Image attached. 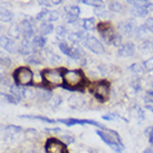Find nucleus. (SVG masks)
Returning <instances> with one entry per match:
<instances>
[{
  "label": "nucleus",
  "instance_id": "nucleus-1",
  "mask_svg": "<svg viewBox=\"0 0 153 153\" xmlns=\"http://www.w3.org/2000/svg\"><path fill=\"white\" fill-rule=\"evenodd\" d=\"M87 79L82 70H65L62 88L71 91H83Z\"/></svg>",
  "mask_w": 153,
  "mask_h": 153
},
{
  "label": "nucleus",
  "instance_id": "nucleus-2",
  "mask_svg": "<svg viewBox=\"0 0 153 153\" xmlns=\"http://www.w3.org/2000/svg\"><path fill=\"white\" fill-rule=\"evenodd\" d=\"M65 68L59 69H45L41 72L42 83L45 84V88L50 90L54 87H59L63 84V72Z\"/></svg>",
  "mask_w": 153,
  "mask_h": 153
},
{
  "label": "nucleus",
  "instance_id": "nucleus-3",
  "mask_svg": "<svg viewBox=\"0 0 153 153\" xmlns=\"http://www.w3.org/2000/svg\"><path fill=\"white\" fill-rule=\"evenodd\" d=\"M97 134H98L100 138L102 139L114 152H117V153L122 152L124 146H123V143L121 142V139H120L119 133H117L115 131L108 130V129L101 130V131L98 130L97 131Z\"/></svg>",
  "mask_w": 153,
  "mask_h": 153
},
{
  "label": "nucleus",
  "instance_id": "nucleus-4",
  "mask_svg": "<svg viewBox=\"0 0 153 153\" xmlns=\"http://www.w3.org/2000/svg\"><path fill=\"white\" fill-rule=\"evenodd\" d=\"M90 92L100 102H105L110 98V83L105 80L97 81L90 84Z\"/></svg>",
  "mask_w": 153,
  "mask_h": 153
},
{
  "label": "nucleus",
  "instance_id": "nucleus-5",
  "mask_svg": "<svg viewBox=\"0 0 153 153\" xmlns=\"http://www.w3.org/2000/svg\"><path fill=\"white\" fill-rule=\"evenodd\" d=\"M33 73L28 67H19L13 71V80L15 83L19 87H27L32 83Z\"/></svg>",
  "mask_w": 153,
  "mask_h": 153
},
{
  "label": "nucleus",
  "instance_id": "nucleus-6",
  "mask_svg": "<svg viewBox=\"0 0 153 153\" xmlns=\"http://www.w3.org/2000/svg\"><path fill=\"white\" fill-rule=\"evenodd\" d=\"M97 29H98V32L99 35L101 36V38L103 39L107 43H112L113 39H114V31H113V28H112L111 23L109 21H100L97 26Z\"/></svg>",
  "mask_w": 153,
  "mask_h": 153
},
{
  "label": "nucleus",
  "instance_id": "nucleus-7",
  "mask_svg": "<svg viewBox=\"0 0 153 153\" xmlns=\"http://www.w3.org/2000/svg\"><path fill=\"white\" fill-rule=\"evenodd\" d=\"M45 148L47 153H69L67 149V144L57 138L48 139Z\"/></svg>",
  "mask_w": 153,
  "mask_h": 153
},
{
  "label": "nucleus",
  "instance_id": "nucleus-8",
  "mask_svg": "<svg viewBox=\"0 0 153 153\" xmlns=\"http://www.w3.org/2000/svg\"><path fill=\"white\" fill-rule=\"evenodd\" d=\"M58 122L63 123V124H65L67 126H76V124H80V126H83V124H91V126L100 128L101 130H105V128H104L102 124H100L99 122L93 121V120H85V119H81V120L80 119H59Z\"/></svg>",
  "mask_w": 153,
  "mask_h": 153
},
{
  "label": "nucleus",
  "instance_id": "nucleus-9",
  "mask_svg": "<svg viewBox=\"0 0 153 153\" xmlns=\"http://www.w3.org/2000/svg\"><path fill=\"white\" fill-rule=\"evenodd\" d=\"M82 43H83L84 47H87L89 50H91L92 52H94V53H98V54L103 53V51H104L103 45H102L96 37L89 36L88 38L85 39Z\"/></svg>",
  "mask_w": 153,
  "mask_h": 153
},
{
  "label": "nucleus",
  "instance_id": "nucleus-10",
  "mask_svg": "<svg viewBox=\"0 0 153 153\" xmlns=\"http://www.w3.org/2000/svg\"><path fill=\"white\" fill-rule=\"evenodd\" d=\"M59 11L57 10H43V11L39 12L37 16V20L39 21H43V22H50L51 21H56L59 18Z\"/></svg>",
  "mask_w": 153,
  "mask_h": 153
},
{
  "label": "nucleus",
  "instance_id": "nucleus-11",
  "mask_svg": "<svg viewBox=\"0 0 153 153\" xmlns=\"http://www.w3.org/2000/svg\"><path fill=\"white\" fill-rule=\"evenodd\" d=\"M65 19L69 23H73L76 22L78 17L80 15V8L78 6H67L65 8Z\"/></svg>",
  "mask_w": 153,
  "mask_h": 153
},
{
  "label": "nucleus",
  "instance_id": "nucleus-12",
  "mask_svg": "<svg viewBox=\"0 0 153 153\" xmlns=\"http://www.w3.org/2000/svg\"><path fill=\"white\" fill-rule=\"evenodd\" d=\"M19 27H20V31H21V35L25 38V40H29L33 36V26H32V23L29 20H23V21H21Z\"/></svg>",
  "mask_w": 153,
  "mask_h": 153
},
{
  "label": "nucleus",
  "instance_id": "nucleus-13",
  "mask_svg": "<svg viewBox=\"0 0 153 153\" xmlns=\"http://www.w3.org/2000/svg\"><path fill=\"white\" fill-rule=\"evenodd\" d=\"M1 47L6 51L10 52V53H15L18 50V47L16 45V42L11 38H8L6 36H1Z\"/></svg>",
  "mask_w": 153,
  "mask_h": 153
},
{
  "label": "nucleus",
  "instance_id": "nucleus-14",
  "mask_svg": "<svg viewBox=\"0 0 153 153\" xmlns=\"http://www.w3.org/2000/svg\"><path fill=\"white\" fill-rule=\"evenodd\" d=\"M19 51L20 53L25 54V56H32V53H35L36 51L35 45L32 42H30V40H25L23 39V41L20 45Z\"/></svg>",
  "mask_w": 153,
  "mask_h": 153
},
{
  "label": "nucleus",
  "instance_id": "nucleus-15",
  "mask_svg": "<svg viewBox=\"0 0 153 153\" xmlns=\"http://www.w3.org/2000/svg\"><path fill=\"white\" fill-rule=\"evenodd\" d=\"M134 51H135L134 45L131 43V42H128V43H124V45L118 50V54L120 57H131V56L134 54Z\"/></svg>",
  "mask_w": 153,
  "mask_h": 153
},
{
  "label": "nucleus",
  "instance_id": "nucleus-16",
  "mask_svg": "<svg viewBox=\"0 0 153 153\" xmlns=\"http://www.w3.org/2000/svg\"><path fill=\"white\" fill-rule=\"evenodd\" d=\"M89 36L83 32V31H76V32H72L69 35V40L73 43H79V42H83L85 39L88 38Z\"/></svg>",
  "mask_w": 153,
  "mask_h": 153
},
{
  "label": "nucleus",
  "instance_id": "nucleus-17",
  "mask_svg": "<svg viewBox=\"0 0 153 153\" xmlns=\"http://www.w3.org/2000/svg\"><path fill=\"white\" fill-rule=\"evenodd\" d=\"M69 103L71 104V107L72 108H76V109H79V108H82L84 104V99L82 98L81 96H72L69 98Z\"/></svg>",
  "mask_w": 153,
  "mask_h": 153
},
{
  "label": "nucleus",
  "instance_id": "nucleus-18",
  "mask_svg": "<svg viewBox=\"0 0 153 153\" xmlns=\"http://www.w3.org/2000/svg\"><path fill=\"white\" fill-rule=\"evenodd\" d=\"M119 29L124 35H131L132 31H134V26L130 21H126V22H121L119 25Z\"/></svg>",
  "mask_w": 153,
  "mask_h": 153
},
{
  "label": "nucleus",
  "instance_id": "nucleus-19",
  "mask_svg": "<svg viewBox=\"0 0 153 153\" xmlns=\"http://www.w3.org/2000/svg\"><path fill=\"white\" fill-rule=\"evenodd\" d=\"M53 26H52V23L50 22H43L40 26V28H39V31H40V33L43 36L46 35H50L52 31H53Z\"/></svg>",
  "mask_w": 153,
  "mask_h": 153
},
{
  "label": "nucleus",
  "instance_id": "nucleus-20",
  "mask_svg": "<svg viewBox=\"0 0 153 153\" xmlns=\"http://www.w3.org/2000/svg\"><path fill=\"white\" fill-rule=\"evenodd\" d=\"M37 97H38L39 100H41V101H48V102H49L50 99L53 96H52V93L50 92V90L45 89V90H41V91L37 92Z\"/></svg>",
  "mask_w": 153,
  "mask_h": 153
},
{
  "label": "nucleus",
  "instance_id": "nucleus-21",
  "mask_svg": "<svg viewBox=\"0 0 153 153\" xmlns=\"http://www.w3.org/2000/svg\"><path fill=\"white\" fill-rule=\"evenodd\" d=\"M21 94H22L23 99H33L37 96V92L35 90H32V89L21 87Z\"/></svg>",
  "mask_w": 153,
  "mask_h": 153
},
{
  "label": "nucleus",
  "instance_id": "nucleus-22",
  "mask_svg": "<svg viewBox=\"0 0 153 153\" xmlns=\"http://www.w3.org/2000/svg\"><path fill=\"white\" fill-rule=\"evenodd\" d=\"M82 26L87 31L93 30L96 27V20L93 18H85V19L82 20Z\"/></svg>",
  "mask_w": 153,
  "mask_h": 153
},
{
  "label": "nucleus",
  "instance_id": "nucleus-23",
  "mask_svg": "<svg viewBox=\"0 0 153 153\" xmlns=\"http://www.w3.org/2000/svg\"><path fill=\"white\" fill-rule=\"evenodd\" d=\"M21 35V31H20V27L18 25H12L11 27L9 28V36L12 39H18Z\"/></svg>",
  "mask_w": 153,
  "mask_h": 153
},
{
  "label": "nucleus",
  "instance_id": "nucleus-24",
  "mask_svg": "<svg viewBox=\"0 0 153 153\" xmlns=\"http://www.w3.org/2000/svg\"><path fill=\"white\" fill-rule=\"evenodd\" d=\"M46 42H47V39L45 37H42V36H35L33 40H32V43L37 48H43L45 45H46Z\"/></svg>",
  "mask_w": 153,
  "mask_h": 153
},
{
  "label": "nucleus",
  "instance_id": "nucleus-25",
  "mask_svg": "<svg viewBox=\"0 0 153 153\" xmlns=\"http://www.w3.org/2000/svg\"><path fill=\"white\" fill-rule=\"evenodd\" d=\"M0 17H1V21H4V22H9V21H11L12 20V15L11 11H9L7 9H2L1 10V13H0Z\"/></svg>",
  "mask_w": 153,
  "mask_h": 153
},
{
  "label": "nucleus",
  "instance_id": "nucleus-26",
  "mask_svg": "<svg viewBox=\"0 0 153 153\" xmlns=\"http://www.w3.org/2000/svg\"><path fill=\"white\" fill-rule=\"evenodd\" d=\"M140 50L142 52H146V53H149V52H152L153 51V43L151 41H144L140 46Z\"/></svg>",
  "mask_w": 153,
  "mask_h": 153
},
{
  "label": "nucleus",
  "instance_id": "nucleus-27",
  "mask_svg": "<svg viewBox=\"0 0 153 153\" xmlns=\"http://www.w3.org/2000/svg\"><path fill=\"white\" fill-rule=\"evenodd\" d=\"M21 118H27V119H36V120H41V121H45V122H49V123H54L56 121L51 120V119L45 118V117H41V115H21Z\"/></svg>",
  "mask_w": 153,
  "mask_h": 153
},
{
  "label": "nucleus",
  "instance_id": "nucleus-28",
  "mask_svg": "<svg viewBox=\"0 0 153 153\" xmlns=\"http://www.w3.org/2000/svg\"><path fill=\"white\" fill-rule=\"evenodd\" d=\"M130 70L133 73L142 74L143 71H144V65H139V63H133V65L130 67Z\"/></svg>",
  "mask_w": 153,
  "mask_h": 153
},
{
  "label": "nucleus",
  "instance_id": "nucleus-29",
  "mask_svg": "<svg viewBox=\"0 0 153 153\" xmlns=\"http://www.w3.org/2000/svg\"><path fill=\"white\" fill-rule=\"evenodd\" d=\"M109 9L113 12H120L122 10V6L118 1H112V2L109 4Z\"/></svg>",
  "mask_w": 153,
  "mask_h": 153
},
{
  "label": "nucleus",
  "instance_id": "nucleus-30",
  "mask_svg": "<svg viewBox=\"0 0 153 153\" xmlns=\"http://www.w3.org/2000/svg\"><path fill=\"white\" fill-rule=\"evenodd\" d=\"M80 2L88 4V6H92V7H102V4H103L100 0H82Z\"/></svg>",
  "mask_w": 153,
  "mask_h": 153
},
{
  "label": "nucleus",
  "instance_id": "nucleus-31",
  "mask_svg": "<svg viewBox=\"0 0 153 153\" xmlns=\"http://www.w3.org/2000/svg\"><path fill=\"white\" fill-rule=\"evenodd\" d=\"M61 101H62V99L59 96H53L52 98H51V99H50L49 104L52 108H56V107H58L59 104L61 103Z\"/></svg>",
  "mask_w": 153,
  "mask_h": 153
},
{
  "label": "nucleus",
  "instance_id": "nucleus-32",
  "mask_svg": "<svg viewBox=\"0 0 153 153\" xmlns=\"http://www.w3.org/2000/svg\"><path fill=\"white\" fill-rule=\"evenodd\" d=\"M144 104H146V108L148 110L153 112V98L152 97H150V96L146 97V99H144Z\"/></svg>",
  "mask_w": 153,
  "mask_h": 153
},
{
  "label": "nucleus",
  "instance_id": "nucleus-33",
  "mask_svg": "<svg viewBox=\"0 0 153 153\" xmlns=\"http://www.w3.org/2000/svg\"><path fill=\"white\" fill-rule=\"evenodd\" d=\"M47 56H48V59H49V61L51 62V63H57L58 61H60V58H59V56L56 53H53V52H47Z\"/></svg>",
  "mask_w": 153,
  "mask_h": 153
},
{
  "label": "nucleus",
  "instance_id": "nucleus-34",
  "mask_svg": "<svg viewBox=\"0 0 153 153\" xmlns=\"http://www.w3.org/2000/svg\"><path fill=\"white\" fill-rule=\"evenodd\" d=\"M143 65H144V69L146 71H153V57H151L146 61L143 62Z\"/></svg>",
  "mask_w": 153,
  "mask_h": 153
},
{
  "label": "nucleus",
  "instance_id": "nucleus-35",
  "mask_svg": "<svg viewBox=\"0 0 153 153\" xmlns=\"http://www.w3.org/2000/svg\"><path fill=\"white\" fill-rule=\"evenodd\" d=\"M1 96H2V98L6 99V101L9 102V103H17V102H18V100L16 99L12 94H6V93H2Z\"/></svg>",
  "mask_w": 153,
  "mask_h": 153
},
{
  "label": "nucleus",
  "instance_id": "nucleus-36",
  "mask_svg": "<svg viewBox=\"0 0 153 153\" xmlns=\"http://www.w3.org/2000/svg\"><path fill=\"white\" fill-rule=\"evenodd\" d=\"M112 45H114V46L119 47V48H121V47L123 46V45H122V38H121V36L118 35V33H115L114 39H113V41H112Z\"/></svg>",
  "mask_w": 153,
  "mask_h": 153
},
{
  "label": "nucleus",
  "instance_id": "nucleus-37",
  "mask_svg": "<svg viewBox=\"0 0 153 153\" xmlns=\"http://www.w3.org/2000/svg\"><path fill=\"white\" fill-rule=\"evenodd\" d=\"M6 131H8L10 134H13V133H18L21 131V128L20 126H8L6 128Z\"/></svg>",
  "mask_w": 153,
  "mask_h": 153
},
{
  "label": "nucleus",
  "instance_id": "nucleus-38",
  "mask_svg": "<svg viewBox=\"0 0 153 153\" xmlns=\"http://www.w3.org/2000/svg\"><path fill=\"white\" fill-rule=\"evenodd\" d=\"M144 27H146V30L153 33V18H148V19L146 20Z\"/></svg>",
  "mask_w": 153,
  "mask_h": 153
},
{
  "label": "nucleus",
  "instance_id": "nucleus-39",
  "mask_svg": "<svg viewBox=\"0 0 153 153\" xmlns=\"http://www.w3.org/2000/svg\"><path fill=\"white\" fill-rule=\"evenodd\" d=\"M27 62H30V63H33V65H38V63L41 62V60H40V58H39L38 56L32 54V56H30V58L27 59Z\"/></svg>",
  "mask_w": 153,
  "mask_h": 153
},
{
  "label": "nucleus",
  "instance_id": "nucleus-40",
  "mask_svg": "<svg viewBox=\"0 0 153 153\" xmlns=\"http://www.w3.org/2000/svg\"><path fill=\"white\" fill-rule=\"evenodd\" d=\"M146 27L143 26V27H139V28H135L134 31H135V36H138V37H143V36L146 35Z\"/></svg>",
  "mask_w": 153,
  "mask_h": 153
},
{
  "label": "nucleus",
  "instance_id": "nucleus-41",
  "mask_svg": "<svg viewBox=\"0 0 153 153\" xmlns=\"http://www.w3.org/2000/svg\"><path fill=\"white\" fill-rule=\"evenodd\" d=\"M57 35L60 36V37H65V33H67V29H65L63 26H59V27H57Z\"/></svg>",
  "mask_w": 153,
  "mask_h": 153
},
{
  "label": "nucleus",
  "instance_id": "nucleus-42",
  "mask_svg": "<svg viewBox=\"0 0 153 153\" xmlns=\"http://www.w3.org/2000/svg\"><path fill=\"white\" fill-rule=\"evenodd\" d=\"M146 134L148 135V138H149L150 143H153V126L148 128V130L146 131Z\"/></svg>",
  "mask_w": 153,
  "mask_h": 153
},
{
  "label": "nucleus",
  "instance_id": "nucleus-43",
  "mask_svg": "<svg viewBox=\"0 0 153 153\" xmlns=\"http://www.w3.org/2000/svg\"><path fill=\"white\" fill-rule=\"evenodd\" d=\"M62 139L65 140V144H70V143H72L74 141V138L71 137V135H68V134H65V135H62Z\"/></svg>",
  "mask_w": 153,
  "mask_h": 153
},
{
  "label": "nucleus",
  "instance_id": "nucleus-44",
  "mask_svg": "<svg viewBox=\"0 0 153 153\" xmlns=\"http://www.w3.org/2000/svg\"><path fill=\"white\" fill-rule=\"evenodd\" d=\"M121 118L120 115H118V114H114V113H109V114H104L102 118L104 119V120H114L115 118Z\"/></svg>",
  "mask_w": 153,
  "mask_h": 153
},
{
  "label": "nucleus",
  "instance_id": "nucleus-45",
  "mask_svg": "<svg viewBox=\"0 0 153 153\" xmlns=\"http://www.w3.org/2000/svg\"><path fill=\"white\" fill-rule=\"evenodd\" d=\"M96 13H97V16H99L100 18H101V17L104 18V17H108V16H109V12H108L107 10H98V9H97Z\"/></svg>",
  "mask_w": 153,
  "mask_h": 153
},
{
  "label": "nucleus",
  "instance_id": "nucleus-46",
  "mask_svg": "<svg viewBox=\"0 0 153 153\" xmlns=\"http://www.w3.org/2000/svg\"><path fill=\"white\" fill-rule=\"evenodd\" d=\"M38 4L40 6H47V7H49L50 4H51V2H48V1H39Z\"/></svg>",
  "mask_w": 153,
  "mask_h": 153
},
{
  "label": "nucleus",
  "instance_id": "nucleus-47",
  "mask_svg": "<svg viewBox=\"0 0 153 153\" xmlns=\"http://www.w3.org/2000/svg\"><path fill=\"white\" fill-rule=\"evenodd\" d=\"M143 153H153V150L152 149H146L143 151Z\"/></svg>",
  "mask_w": 153,
  "mask_h": 153
},
{
  "label": "nucleus",
  "instance_id": "nucleus-48",
  "mask_svg": "<svg viewBox=\"0 0 153 153\" xmlns=\"http://www.w3.org/2000/svg\"><path fill=\"white\" fill-rule=\"evenodd\" d=\"M21 153H35L33 151H25V152H21Z\"/></svg>",
  "mask_w": 153,
  "mask_h": 153
}]
</instances>
